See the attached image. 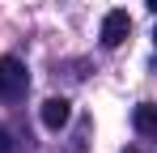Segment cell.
<instances>
[{
  "instance_id": "8",
  "label": "cell",
  "mask_w": 157,
  "mask_h": 153,
  "mask_svg": "<svg viewBox=\"0 0 157 153\" xmlns=\"http://www.w3.org/2000/svg\"><path fill=\"white\" fill-rule=\"evenodd\" d=\"M153 43H157V30H153Z\"/></svg>"
},
{
  "instance_id": "4",
  "label": "cell",
  "mask_w": 157,
  "mask_h": 153,
  "mask_svg": "<svg viewBox=\"0 0 157 153\" xmlns=\"http://www.w3.org/2000/svg\"><path fill=\"white\" fill-rule=\"evenodd\" d=\"M132 124L140 136H153L157 140V102H140L136 111H132Z\"/></svg>"
},
{
  "instance_id": "1",
  "label": "cell",
  "mask_w": 157,
  "mask_h": 153,
  "mask_svg": "<svg viewBox=\"0 0 157 153\" xmlns=\"http://www.w3.org/2000/svg\"><path fill=\"white\" fill-rule=\"evenodd\" d=\"M30 89V73L17 55H0V98L4 102H17Z\"/></svg>"
},
{
  "instance_id": "7",
  "label": "cell",
  "mask_w": 157,
  "mask_h": 153,
  "mask_svg": "<svg viewBox=\"0 0 157 153\" xmlns=\"http://www.w3.org/2000/svg\"><path fill=\"white\" fill-rule=\"evenodd\" d=\"M123 153H144V149H123Z\"/></svg>"
},
{
  "instance_id": "6",
  "label": "cell",
  "mask_w": 157,
  "mask_h": 153,
  "mask_svg": "<svg viewBox=\"0 0 157 153\" xmlns=\"http://www.w3.org/2000/svg\"><path fill=\"white\" fill-rule=\"evenodd\" d=\"M144 4H149V9H153V13H157V0H144Z\"/></svg>"
},
{
  "instance_id": "5",
  "label": "cell",
  "mask_w": 157,
  "mask_h": 153,
  "mask_svg": "<svg viewBox=\"0 0 157 153\" xmlns=\"http://www.w3.org/2000/svg\"><path fill=\"white\" fill-rule=\"evenodd\" d=\"M0 153H13V136H9L4 124H0Z\"/></svg>"
},
{
  "instance_id": "3",
  "label": "cell",
  "mask_w": 157,
  "mask_h": 153,
  "mask_svg": "<svg viewBox=\"0 0 157 153\" xmlns=\"http://www.w3.org/2000/svg\"><path fill=\"white\" fill-rule=\"evenodd\" d=\"M38 115H43V128H51V132H59V128L68 124V115H72V106H68V98H47Z\"/></svg>"
},
{
  "instance_id": "2",
  "label": "cell",
  "mask_w": 157,
  "mask_h": 153,
  "mask_svg": "<svg viewBox=\"0 0 157 153\" xmlns=\"http://www.w3.org/2000/svg\"><path fill=\"white\" fill-rule=\"evenodd\" d=\"M132 34V17L123 9H115V13H106L102 17V47H123Z\"/></svg>"
}]
</instances>
